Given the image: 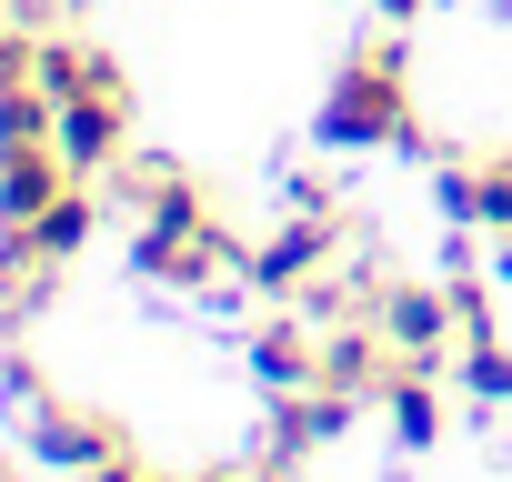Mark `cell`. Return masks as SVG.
Listing matches in <instances>:
<instances>
[{"label": "cell", "mask_w": 512, "mask_h": 482, "mask_svg": "<svg viewBox=\"0 0 512 482\" xmlns=\"http://www.w3.org/2000/svg\"><path fill=\"white\" fill-rule=\"evenodd\" d=\"M452 322H462V312H452V292H422V282H412V292H382V332H392L412 362H442ZM442 372H452V362H442Z\"/></svg>", "instance_id": "obj_5"}, {"label": "cell", "mask_w": 512, "mask_h": 482, "mask_svg": "<svg viewBox=\"0 0 512 482\" xmlns=\"http://www.w3.org/2000/svg\"><path fill=\"white\" fill-rule=\"evenodd\" d=\"M91 482H151V472H131V452H111V462H101Z\"/></svg>", "instance_id": "obj_11"}, {"label": "cell", "mask_w": 512, "mask_h": 482, "mask_svg": "<svg viewBox=\"0 0 512 482\" xmlns=\"http://www.w3.org/2000/svg\"><path fill=\"white\" fill-rule=\"evenodd\" d=\"M502 282H512V231H502Z\"/></svg>", "instance_id": "obj_13"}, {"label": "cell", "mask_w": 512, "mask_h": 482, "mask_svg": "<svg viewBox=\"0 0 512 482\" xmlns=\"http://www.w3.org/2000/svg\"><path fill=\"white\" fill-rule=\"evenodd\" d=\"M322 141L362 151V141H412V101H402V41H372L342 61V81L322 91Z\"/></svg>", "instance_id": "obj_1"}, {"label": "cell", "mask_w": 512, "mask_h": 482, "mask_svg": "<svg viewBox=\"0 0 512 482\" xmlns=\"http://www.w3.org/2000/svg\"><path fill=\"white\" fill-rule=\"evenodd\" d=\"M251 372H262L272 392H312L322 382V342L302 322H262V332H251Z\"/></svg>", "instance_id": "obj_7"}, {"label": "cell", "mask_w": 512, "mask_h": 482, "mask_svg": "<svg viewBox=\"0 0 512 482\" xmlns=\"http://www.w3.org/2000/svg\"><path fill=\"white\" fill-rule=\"evenodd\" d=\"M322 262H332V211H292V221H282L262 252L241 262V272L262 282L272 302H292V292H312V282H322Z\"/></svg>", "instance_id": "obj_2"}, {"label": "cell", "mask_w": 512, "mask_h": 482, "mask_svg": "<svg viewBox=\"0 0 512 482\" xmlns=\"http://www.w3.org/2000/svg\"><path fill=\"white\" fill-rule=\"evenodd\" d=\"M442 201H452L462 221H502V231H512V151H492V161H442Z\"/></svg>", "instance_id": "obj_6"}, {"label": "cell", "mask_w": 512, "mask_h": 482, "mask_svg": "<svg viewBox=\"0 0 512 482\" xmlns=\"http://www.w3.org/2000/svg\"><path fill=\"white\" fill-rule=\"evenodd\" d=\"M21 241H31V252H41V262H71V252H81V241H91V191L71 181V191H61V201H51V211H41V221L21 231Z\"/></svg>", "instance_id": "obj_9"}, {"label": "cell", "mask_w": 512, "mask_h": 482, "mask_svg": "<svg viewBox=\"0 0 512 482\" xmlns=\"http://www.w3.org/2000/svg\"><path fill=\"white\" fill-rule=\"evenodd\" d=\"M191 482H241V472H191Z\"/></svg>", "instance_id": "obj_14"}, {"label": "cell", "mask_w": 512, "mask_h": 482, "mask_svg": "<svg viewBox=\"0 0 512 482\" xmlns=\"http://www.w3.org/2000/svg\"><path fill=\"white\" fill-rule=\"evenodd\" d=\"M392 372H402V342L382 332V312L322 342V392H342V402H382V382H392Z\"/></svg>", "instance_id": "obj_3"}, {"label": "cell", "mask_w": 512, "mask_h": 482, "mask_svg": "<svg viewBox=\"0 0 512 482\" xmlns=\"http://www.w3.org/2000/svg\"><path fill=\"white\" fill-rule=\"evenodd\" d=\"M41 452H51V462H81V472H101V462H111V452H131V442H121V432H111L101 412L41 402Z\"/></svg>", "instance_id": "obj_8"}, {"label": "cell", "mask_w": 512, "mask_h": 482, "mask_svg": "<svg viewBox=\"0 0 512 482\" xmlns=\"http://www.w3.org/2000/svg\"><path fill=\"white\" fill-rule=\"evenodd\" d=\"M492 11H512V0H492Z\"/></svg>", "instance_id": "obj_16"}, {"label": "cell", "mask_w": 512, "mask_h": 482, "mask_svg": "<svg viewBox=\"0 0 512 482\" xmlns=\"http://www.w3.org/2000/svg\"><path fill=\"white\" fill-rule=\"evenodd\" d=\"M0 482H21V472H11V462H0Z\"/></svg>", "instance_id": "obj_15"}, {"label": "cell", "mask_w": 512, "mask_h": 482, "mask_svg": "<svg viewBox=\"0 0 512 482\" xmlns=\"http://www.w3.org/2000/svg\"><path fill=\"white\" fill-rule=\"evenodd\" d=\"M452 372H462V392H472V402H512V352H502L492 332H472V352H462Z\"/></svg>", "instance_id": "obj_10"}, {"label": "cell", "mask_w": 512, "mask_h": 482, "mask_svg": "<svg viewBox=\"0 0 512 482\" xmlns=\"http://www.w3.org/2000/svg\"><path fill=\"white\" fill-rule=\"evenodd\" d=\"M382 11H392V21H412V11H422V0H382Z\"/></svg>", "instance_id": "obj_12"}, {"label": "cell", "mask_w": 512, "mask_h": 482, "mask_svg": "<svg viewBox=\"0 0 512 482\" xmlns=\"http://www.w3.org/2000/svg\"><path fill=\"white\" fill-rule=\"evenodd\" d=\"M51 141H61V161H71V171H101V161H121V91H71Z\"/></svg>", "instance_id": "obj_4"}]
</instances>
